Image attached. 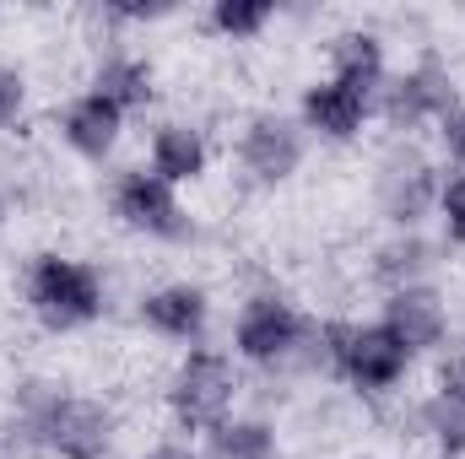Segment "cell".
Returning a JSON list of instances; mask_svg holds the SVG:
<instances>
[{"label": "cell", "mask_w": 465, "mask_h": 459, "mask_svg": "<svg viewBox=\"0 0 465 459\" xmlns=\"http://www.w3.org/2000/svg\"><path fill=\"white\" fill-rule=\"evenodd\" d=\"M119 411L104 395H82L49 367H27L5 389L0 444L11 459H114Z\"/></svg>", "instance_id": "cell-1"}, {"label": "cell", "mask_w": 465, "mask_h": 459, "mask_svg": "<svg viewBox=\"0 0 465 459\" xmlns=\"http://www.w3.org/2000/svg\"><path fill=\"white\" fill-rule=\"evenodd\" d=\"M16 292H22V314L44 336H87L114 308L109 270L98 259H87V254H71V249H38V254H27Z\"/></svg>", "instance_id": "cell-2"}, {"label": "cell", "mask_w": 465, "mask_h": 459, "mask_svg": "<svg viewBox=\"0 0 465 459\" xmlns=\"http://www.w3.org/2000/svg\"><path fill=\"white\" fill-rule=\"evenodd\" d=\"M157 400L173 438H206L243 405V367L232 362L228 346H190L163 373Z\"/></svg>", "instance_id": "cell-3"}, {"label": "cell", "mask_w": 465, "mask_h": 459, "mask_svg": "<svg viewBox=\"0 0 465 459\" xmlns=\"http://www.w3.org/2000/svg\"><path fill=\"white\" fill-rule=\"evenodd\" d=\"M314 314H303L282 287H249L228 319V351L238 367L260 378H292L298 346Z\"/></svg>", "instance_id": "cell-4"}, {"label": "cell", "mask_w": 465, "mask_h": 459, "mask_svg": "<svg viewBox=\"0 0 465 459\" xmlns=\"http://www.w3.org/2000/svg\"><path fill=\"white\" fill-rule=\"evenodd\" d=\"M325 341H331V378L357 400H395L417 367V356L379 319H331L325 314Z\"/></svg>", "instance_id": "cell-5"}, {"label": "cell", "mask_w": 465, "mask_h": 459, "mask_svg": "<svg viewBox=\"0 0 465 459\" xmlns=\"http://www.w3.org/2000/svg\"><path fill=\"white\" fill-rule=\"evenodd\" d=\"M460 103V76L439 49H417L406 65L390 71V82L373 98V119L390 130V141H422V130H439V119Z\"/></svg>", "instance_id": "cell-6"}, {"label": "cell", "mask_w": 465, "mask_h": 459, "mask_svg": "<svg viewBox=\"0 0 465 459\" xmlns=\"http://www.w3.org/2000/svg\"><path fill=\"white\" fill-rule=\"evenodd\" d=\"M104 206L114 217V228H124L141 243H163V249H190L201 238L195 211L184 206V195L173 184H163L146 162H124L109 173Z\"/></svg>", "instance_id": "cell-7"}, {"label": "cell", "mask_w": 465, "mask_h": 459, "mask_svg": "<svg viewBox=\"0 0 465 459\" xmlns=\"http://www.w3.org/2000/svg\"><path fill=\"white\" fill-rule=\"evenodd\" d=\"M439 184H444V162L422 141H390L368 179L373 217L390 232H428L433 206H439Z\"/></svg>", "instance_id": "cell-8"}, {"label": "cell", "mask_w": 465, "mask_h": 459, "mask_svg": "<svg viewBox=\"0 0 465 459\" xmlns=\"http://www.w3.org/2000/svg\"><path fill=\"white\" fill-rule=\"evenodd\" d=\"M228 157L249 190L276 195V190H287L303 173L309 135H303V124L287 114V109H271L265 103V109L238 114V124H232V135H228Z\"/></svg>", "instance_id": "cell-9"}, {"label": "cell", "mask_w": 465, "mask_h": 459, "mask_svg": "<svg viewBox=\"0 0 465 459\" xmlns=\"http://www.w3.org/2000/svg\"><path fill=\"white\" fill-rule=\"evenodd\" d=\"M135 325L163 346H212V325H217V298L206 281L190 276H168L135 292Z\"/></svg>", "instance_id": "cell-10"}, {"label": "cell", "mask_w": 465, "mask_h": 459, "mask_svg": "<svg viewBox=\"0 0 465 459\" xmlns=\"http://www.w3.org/2000/svg\"><path fill=\"white\" fill-rule=\"evenodd\" d=\"M379 325L406 346L417 362L422 356H444L450 341H455V308H450V292L439 281L384 292L379 298Z\"/></svg>", "instance_id": "cell-11"}, {"label": "cell", "mask_w": 465, "mask_h": 459, "mask_svg": "<svg viewBox=\"0 0 465 459\" xmlns=\"http://www.w3.org/2000/svg\"><path fill=\"white\" fill-rule=\"evenodd\" d=\"M292 119L320 146H357L368 135V124H373V93H357L336 76H314V82L298 87Z\"/></svg>", "instance_id": "cell-12"}, {"label": "cell", "mask_w": 465, "mask_h": 459, "mask_svg": "<svg viewBox=\"0 0 465 459\" xmlns=\"http://www.w3.org/2000/svg\"><path fill=\"white\" fill-rule=\"evenodd\" d=\"M124 124H130V114H119L104 93L76 87V93L54 109V141H60L76 162H87V168H109L119 157V146H124Z\"/></svg>", "instance_id": "cell-13"}, {"label": "cell", "mask_w": 465, "mask_h": 459, "mask_svg": "<svg viewBox=\"0 0 465 459\" xmlns=\"http://www.w3.org/2000/svg\"><path fill=\"white\" fill-rule=\"evenodd\" d=\"M163 184H173V190H195V184H206V173H212V162H217V141H212V130L201 124V119L190 114H163L152 119V130H146V157H141Z\"/></svg>", "instance_id": "cell-14"}, {"label": "cell", "mask_w": 465, "mask_h": 459, "mask_svg": "<svg viewBox=\"0 0 465 459\" xmlns=\"http://www.w3.org/2000/svg\"><path fill=\"white\" fill-rule=\"evenodd\" d=\"M417 438L444 459H465V356L444 351L433 362V384L411 400Z\"/></svg>", "instance_id": "cell-15"}, {"label": "cell", "mask_w": 465, "mask_h": 459, "mask_svg": "<svg viewBox=\"0 0 465 459\" xmlns=\"http://www.w3.org/2000/svg\"><path fill=\"white\" fill-rule=\"evenodd\" d=\"M87 87L104 93L119 114H152V109L163 103V65H157L146 49L109 44V49H98Z\"/></svg>", "instance_id": "cell-16"}, {"label": "cell", "mask_w": 465, "mask_h": 459, "mask_svg": "<svg viewBox=\"0 0 465 459\" xmlns=\"http://www.w3.org/2000/svg\"><path fill=\"white\" fill-rule=\"evenodd\" d=\"M439 265H444V243L433 232H384L368 249V281L379 287V298L401 292V287L439 281Z\"/></svg>", "instance_id": "cell-17"}, {"label": "cell", "mask_w": 465, "mask_h": 459, "mask_svg": "<svg viewBox=\"0 0 465 459\" xmlns=\"http://www.w3.org/2000/svg\"><path fill=\"white\" fill-rule=\"evenodd\" d=\"M325 76H336V82H347L357 93H373L379 98V87L390 82V38L379 33V27H368V22H347V27H336L331 38H325Z\"/></svg>", "instance_id": "cell-18"}, {"label": "cell", "mask_w": 465, "mask_h": 459, "mask_svg": "<svg viewBox=\"0 0 465 459\" xmlns=\"http://www.w3.org/2000/svg\"><path fill=\"white\" fill-rule=\"evenodd\" d=\"M201 459H282V427L265 411H232L201 438Z\"/></svg>", "instance_id": "cell-19"}, {"label": "cell", "mask_w": 465, "mask_h": 459, "mask_svg": "<svg viewBox=\"0 0 465 459\" xmlns=\"http://www.w3.org/2000/svg\"><path fill=\"white\" fill-rule=\"evenodd\" d=\"M276 16L282 11L271 0H212L201 11V27L212 38H223V44H254V38H265L276 27Z\"/></svg>", "instance_id": "cell-20"}, {"label": "cell", "mask_w": 465, "mask_h": 459, "mask_svg": "<svg viewBox=\"0 0 465 459\" xmlns=\"http://www.w3.org/2000/svg\"><path fill=\"white\" fill-rule=\"evenodd\" d=\"M433 228H439V243L444 254L450 249H465V173H444L439 184V206H433Z\"/></svg>", "instance_id": "cell-21"}, {"label": "cell", "mask_w": 465, "mask_h": 459, "mask_svg": "<svg viewBox=\"0 0 465 459\" xmlns=\"http://www.w3.org/2000/svg\"><path fill=\"white\" fill-rule=\"evenodd\" d=\"M33 114V76L11 60H0V135L22 130V119Z\"/></svg>", "instance_id": "cell-22"}, {"label": "cell", "mask_w": 465, "mask_h": 459, "mask_svg": "<svg viewBox=\"0 0 465 459\" xmlns=\"http://www.w3.org/2000/svg\"><path fill=\"white\" fill-rule=\"evenodd\" d=\"M433 146H439V157L455 168V173H465V98L450 109V114L439 119V130H433Z\"/></svg>", "instance_id": "cell-23"}, {"label": "cell", "mask_w": 465, "mask_h": 459, "mask_svg": "<svg viewBox=\"0 0 465 459\" xmlns=\"http://www.w3.org/2000/svg\"><path fill=\"white\" fill-rule=\"evenodd\" d=\"M135 459H201L190 449V438H157V444H146Z\"/></svg>", "instance_id": "cell-24"}, {"label": "cell", "mask_w": 465, "mask_h": 459, "mask_svg": "<svg viewBox=\"0 0 465 459\" xmlns=\"http://www.w3.org/2000/svg\"><path fill=\"white\" fill-rule=\"evenodd\" d=\"M11 222H16V200H11V190L0 184V238L11 232Z\"/></svg>", "instance_id": "cell-25"}, {"label": "cell", "mask_w": 465, "mask_h": 459, "mask_svg": "<svg viewBox=\"0 0 465 459\" xmlns=\"http://www.w3.org/2000/svg\"><path fill=\"white\" fill-rule=\"evenodd\" d=\"M450 351H455V356H465V325H455V341H450Z\"/></svg>", "instance_id": "cell-26"}, {"label": "cell", "mask_w": 465, "mask_h": 459, "mask_svg": "<svg viewBox=\"0 0 465 459\" xmlns=\"http://www.w3.org/2000/svg\"><path fill=\"white\" fill-rule=\"evenodd\" d=\"M0 459H11V454H5V444H0Z\"/></svg>", "instance_id": "cell-27"}, {"label": "cell", "mask_w": 465, "mask_h": 459, "mask_svg": "<svg viewBox=\"0 0 465 459\" xmlns=\"http://www.w3.org/2000/svg\"><path fill=\"white\" fill-rule=\"evenodd\" d=\"M351 459H373V454H351Z\"/></svg>", "instance_id": "cell-28"}, {"label": "cell", "mask_w": 465, "mask_h": 459, "mask_svg": "<svg viewBox=\"0 0 465 459\" xmlns=\"http://www.w3.org/2000/svg\"><path fill=\"white\" fill-rule=\"evenodd\" d=\"M428 459H444V454H428Z\"/></svg>", "instance_id": "cell-29"}]
</instances>
